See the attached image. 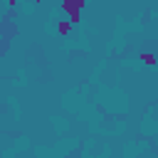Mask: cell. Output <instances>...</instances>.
Masks as SVG:
<instances>
[{
    "instance_id": "1",
    "label": "cell",
    "mask_w": 158,
    "mask_h": 158,
    "mask_svg": "<svg viewBox=\"0 0 158 158\" xmlns=\"http://www.w3.org/2000/svg\"><path fill=\"white\" fill-rule=\"evenodd\" d=\"M84 5H86L84 0H62V5H59V7L69 15L67 20H69L72 25H77V22H79V12L84 10Z\"/></svg>"
},
{
    "instance_id": "3",
    "label": "cell",
    "mask_w": 158,
    "mask_h": 158,
    "mask_svg": "<svg viewBox=\"0 0 158 158\" xmlns=\"http://www.w3.org/2000/svg\"><path fill=\"white\" fill-rule=\"evenodd\" d=\"M141 59H143V62H146L148 67H153V64H156V57H153L151 52H146V54H141Z\"/></svg>"
},
{
    "instance_id": "2",
    "label": "cell",
    "mask_w": 158,
    "mask_h": 158,
    "mask_svg": "<svg viewBox=\"0 0 158 158\" xmlns=\"http://www.w3.org/2000/svg\"><path fill=\"white\" fill-rule=\"evenodd\" d=\"M69 30H72V22H69V20H59V35H64V37H67V35H69Z\"/></svg>"
}]
</instances>
